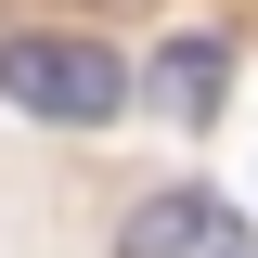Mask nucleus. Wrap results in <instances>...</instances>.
Here are the masks:
<instances>
[{
    "mask_svg": "<svg viewBox=\"0 0 258 258\" xmlns=\"http://www.w3.org/2000/svg\"><path fill=\"white\" fill-rule=\"evenodd\" d=\"M116 258H245V220H232L220 194H142L129 207V232H116Z\"/></svg>",
    "mask_w": 258,
    "mask_h": 258,
    "instance_id": "f03ea898",
    "label": "nucleus"
},
{
    "mask_svg": "<svg viewBox=\"0 0 258 258\" xmlns=\"http://www.w3.org/2000/svg\"><path fill=\"white\" fill-rule=\"evenodd\" d=\"M0 103L52 116V129H103V116H129V64L78 26H0Z\"/></svg>",
    "mask_w": 258,
    "mask_h": 258,
    "instance_id": "f257e3e1",
    "label": "nucleus"
},
{
    "mask_svg": "<svg viewBox=\"0 0 258 258\" xmlns=\"http://www.w3.org/2000/svg\"><path fill=\"white\" fill-rule=\"evenodd\" d=\"M220 91H232V39H220V26H181V39L155 52V91H142V103L181 116V129H207V116H220Z\"/></svg>",
    "mask_w": 258,
    "mask_h": 258,
    "instance_id": "7ed1b4c3",
    "label": "nucleus"
}]
</instances>
